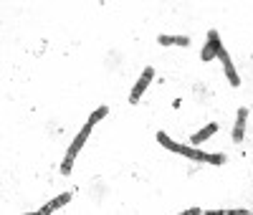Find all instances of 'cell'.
Returning a JSON list of instances; mask_svg holds the SVG:
<instances>
[{
	"label": "cell",
	"mask_w": 253,
	"mask_h": 215,
	"mask_svg": "<svg viewBox=\"0 0 253 215\" xmlns=\"http://www.w3.org/2000/svg\"><path fill=\"white\" fill-rule=\"evenodd\" d=\"M152 78H155V69H152V66H147V69L142 71V76L137 78V84H134V89H132V94H129V101H132V104H137V101L142 99V94H145L147 86L152 84Z\"/></svg>",
	"instance_id": "1"
},
{
	"label": "cell",
	"mask_w": 253,
	"mask_h": 215,
	"mask_svg": "<svg viewBox=\"0 0 253 215\" xmlns=\"http://www.w3.org/2000/svg\"><path fill=\"white\" fill-rule=\"evenodd\" d=\"M223 48V43H221V33L218 31H208V43L203 46V53H200V59L203 61H213L218 53H221Z\"/></svg>",
	"instance_id": "2"
},
{
	"label": "cell",
	"mask_w": 253,
	"mask_h": 215,
	"mask_svg": "<svg viewBox=\"0 0 253 215\" xmlns=\"http://www.w3.org/2000/svg\"><path fill=\"white\" fill-rule=\"evenodd\" d=\"M218 59L223 61V69H225V76H228L230 86H240V78H238V74H236V69H233V61H230V53H228L225 48H221V53H218Z\"/></svg>",
	"instance_id": "3"
},
{
	"label": "cell",
	"mask_w": 253,
	"mask_h": 215,
	"mask_svg": "<svg viewBox=\"0 0 253 215\" xmlns=\"http://www.w3.org/2000/svg\"><path fill=\"white\" fill-rule=\"evenodd\" d=\"M246 124H248V109L240 107L238 109L236 127H233V142H243V137H246Z\"/></svg>",
	"instance_id": "4"
},
{
	"label": "cell",
	"mask_w": 253,
	"mask_h": 215,
	"mask_svg": "<svg viewBox=\"0 0 253 215\" xmlns=\"http://www.w3.org/2000/svg\"><path fill=\"white\" fill-rule=\"evenodd\" d=\"M91 134V124H86V127L76 134V139L71 142V147H69V152H66V157H71V160H76V154H79V150L86 144V137Z\"/></svg>",
	"instance_id": "5"
},
{
	"label": "cell",
	"mask_w": 253,
	"mask_h": 215,
	"mask_svg": "<svg viewBox=\"0 0 253 215\" xmlns=\"http://www.w3.org/2000/svg\"><path fill=\"white\" fill-rule=\"evenodd\" d=\"M71 198H74L71 192H61V195H56L51 202H46L41 213H43V215H51L53 210H59V208H63V205H66V202H71Z\"/></svg>",
	"instance_id": "6"
},
{
	"label": "cell",
	"mask_w": 253,
	"mask_h": 215,
	"mask_svg": "<svg viewBox=\"0 0 253 215\" xmlns=\"http://www.w3.org/2000/svg\"><path fill=\"white\" fill-rule=\"evenodd\" d=\"M215 132H218V124H215V122H210L208 127H203V129L197 132V134H193V137H190V147H195V144L205 142V139L210 137V134H215Z\"/></svg>",
	"instance_id": "7"
},
{
	"label": "cell",
	"mask_w": 253,
	"mask_h": 215,
	"mask_svg": "<svg viewBox=\"0 0 253 215\" xmlns=\"http://www.w3.org/2000/svg\"><path fill=\"white\" fill-rule=\"evenodd\" d=\"M188 36H160V46H188Z\"/></svg>",
	"instance_id": "8"
},
{
	"label": "cell",
	"mask_w": 253,
	"mask_h": 215,
	"mask_svg": "<svg viewBox=\"0 0 253 215\" xmlns=\"http://www.w3.org/2000/svg\"><path fill=\"white\" fill-rule=\"evenodd\" d=\"M180 154H182V157H190V160H200V162H205V152L195 150V147H190V144H182V147H180Z\"/></svg>",
	"instance_id": "9"
},
{
	"label": "cell",
	"mask_w": 253,
	"mask_h": 215,
	"mask_svg": "<svg viewBox=\"0 0 253 215\" xmlns=\"http://www.w3.org/2000/svg\"><path fill=\"white\" fill-rule=\"evenodd\" d=\"M157 142H160L162 147H167L170 152H178V154H180V147H182V144H178L175 139H170V137H167V134H164V132H160V134H157Z\"/></svg>",
	"instance_id": "10"
},
{
	"label": "cell",
	"mask_w": 253,
	"mask_h": 215,
	"mask_svg": "<svg viewBox=\"0 0 253 215\" xmlns=\"http://www.w3.org/2000/svg\"><path fill=\"white\" fill-rule=\"evenodd\" d=\"M106 114H109V107H99V109L91 111V117H89V122H86V124H91V127H94V124H96V122H102Z\"/></svg>",
	"instance_id": "11"
},
{
	"label": "cell",
	"mask_w": 253,
	"mask_h": 215,
	"mask_svg": "<svg viewBox=\"0 0 253 215\" xmlns=\"http://www.w3.org/2000/svg\"><path fill=\"white\" fill-rule=\"evenodd\" d=\"M205 162L208 165H223L225 162V154H210V152H205Z\"/></svg>",
	"instance_id": "12"
},
{
	"label": "cell",
	"mask_w": 253,
	"mask_h": 215,
	"mask_svg": "<svg viewBox=\"0 0 253 215\" xmlns=\"http://www.w3.org/2000/svg\"><path fill=\"white\" fill-rule=\"evenodd\" d=\"M71 167H74V160H71V157H66L63 165H61V175H71Z\"/></svg>",
	"instance_id": "13"
},
{
	"label": "cell",
	"mask_w": 253,
	"mask_h": 215,
	"mask_svg": "<svg viewBox=\"0 0 253 215\" xmlns=\"http://www.w3.org/2000/svg\"><path fill=\"white\" fill-rule=\"evenodd\" d=\"M180 215H203V210L200 208H188V210H182Z\"/></svg>",
	"instance_id": "14"
},
{
	"label": "cell",
	"mask_w": 253,
	"mask_h": 215,
	"mask_svg": "<svg viewBox=\"0 0 253 215\" xmlns=\"http://www.w3.org/2000/svg\"><path fill=\"white\" fill-rule=\"evenodd\" d=\"M225 215H253L251 210H225Z\"/></svg>",
	"instance_id": "15"
},
{
	"label": "cell",
	"mask_w": 253,
	"mask_h": 215,
	"mask_svg": "<svg viewBox=\"0 0 253 215\" xmlns=\"http://www.w3.org/2000/svg\"><path fill=\"white\" fill-rule=\"evenodd\" d=\"M203 215H225V210H205Z\"/></svg>",
	"instance_id": "16"
},
{
	"label": "cell",
	"mask_w": 253,
	"mask_h": 215,
	"mask_svg": "<svg viewBox=\"0 0 253 215\" xmlns=\"http://www.w3.org/2000/svg\"><path fill=\"white\" fill-rule=\"evenodd\" d=\"M28 215H43V213H41V210H38V213H28Z\"/></svg>",
	"instance_id": "17"
}]
</instances>
